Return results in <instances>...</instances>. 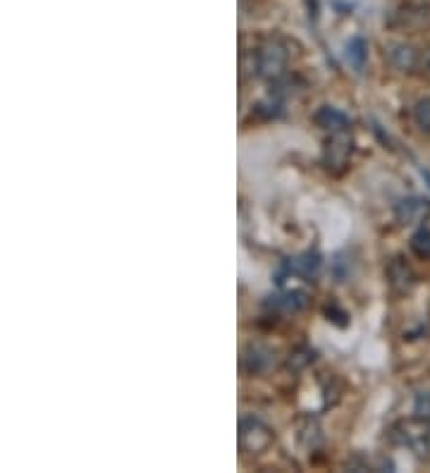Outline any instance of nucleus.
Returning a JSON list of instances; mask_svg holds the SVG:
<instances>
[{
	"label": "nucleus",
	"mask_w": 430,
	"mask_h": 473,
	"mask_svg": "<svg viewBox=\"0 0 430 473\" xmlns=\"http://www.w3.org/2000/svg\"><path fill=\"white\" fill-rule=\"evenodd\" d=\"M270 442H272V430L263 420L242 418V423H239V447H242V452L256 455V452L268 450Z\"/></svg>",
	"instance_id": "1"
},
{
	"label": "nucleus",
	"mask_w": 430,
	"mask_h": 473,
	"mask_svg": "<svg viewBox=\"0 0 430 473\" xmlns=\"http://www.w3.org/2000/svg\"><path fill=\"white\" fill-rule=\"evenodd\" d=\"M351 143H354V139H351L349 129L330 131V139L325 141V156H323L325 168L332 170V173H340L351 156Z\"/></svg>",
	"instance_id": "2"
},
{
	"label": "nucleus",
	"mask_w": 430,
	"mask_h": 473,
	"mask_svg": "<svg viewBox=\"0 0 430 473\" xmlns=\"http://www.w3.org/2000/svg\"><path fill=\"white\" fill-rule=\"evenodd\" d=\"M285 65H287V50L275 41L263 43L256 53V70L265 79H277L285 72Z\"/></svg>",
	"instance_id": "3"
},
{
	"label": "nucleus",
	"mask_w": 430,
	"mask_h": 473,
	"mask_svg": "<svg viewBox=\"0 0 430 473\" xmlns=\"http://www.w3.org/2000/svg\"><path fill=\"white\" fill-rule=\"evenodd\" d=\"M395 213L402 225H419L430 215V203L426 199H407L397 203Z\"/></svg>",
	"instance_id": "4"
},
{
	"label": "nucleus",
	"mask_w": 430,
	"mask_h": 473,
	"mask_svg": "<svg viewBox=\"0 0 430 473\" xmlns=\"http://www.w3.org/2000/svg\"><path fill=\"white\" fill-rule=\"evenodd\" d=\"M387 278H390V285H392L397 292H407V289L414 285V275L402 259H395L392 263H390Z\"/></svg>",
	"instance_id": "5"
},
{
	"label": "nucleus",
	"mask_w": 430,
	"mask_h": 473,
	"mask_svg": "<svg viewBox=\"0 0 430 473\" xmlns=\"http://www.w3.org/2000/svg\"><path fill=\"white\" fill-rule=\"evenodd\" d=\"M316 124L328 131H340V129H349V120L347 115L340 113L337 108H321L316 115Z\"/></svg>",
	"instance_id": "6"
},
{
	"label": "nucleus",
	"mask_w": 430,
	"mask_h": 473,
	"mask_svg": "<svg viewBox=\"0 0 430 473\" xmlns=\"http://www.w3.org/2000/svg\"><path fill=\"white\" fill-rule=\"evenodd\" d=\"M387 55H390V62H392L397 70H412L416 65V53L414 48H409V45H392Z\"/></svg>",
	"instance_id": "7"
},
{
	"label": "nucleus",
	"mask_w": 430,
	"mask_h": 473,
	"mask_svg": "<svg viewBox=\"0 0 430 473\" xmlns=\"http://www.w3.org/2000/svg\"><path fill=\"white\" fill-rule=\"evenodd\" d=\"M347 58L354 70H363V62H366V43H363V38H351L347 45Z\"/></svg>",
	"instance_id": "8"
},
{
	"label": "nucleus",
	"mask_w": 430,
	"mask_h": 473,
	"mask_svg": "<svg viewBox=\"0 0 430 473\" xmlns=\"http://www.w3.org/2000/svg\"><path fill=\"white\" fill-rule=\"evenodd\" d=\"M412 251L419 256V259H430V229L426 227L416 229L412 236Z\"/></svg>",
	"instance_id": "9"
},
{
	"label": "nucleus",
	"mask_w": 430,
	"mask_h": 473,
	"mask_svg": "<svg viewBox=\"0 0 430 473\" xmlns=\"http://www.w3.org/2000/svg\"><path fill=\"white\" fill-rule=\"evenodd\" d=\"M414 120L421 129L430 131V98H423V101L416 103L414 108Z\"/></svg>",
	"instance_id": "10"
},
{
	"label": "nucleus",
	"mask_w": 430,
	"mask_h": 473,
	"mask_svg": "<svg viewBox=\"0 0 430 473\" xmlns=\"http://www.w3.org/2000/svg\"><path fill=\"white\" fill-rule=\"evenodd\" d=\"M414 413H416V418H421V420H430V390L421 392L419 397H416Z\"/></svg>",
	"instance_id": "11"
},
{
	"label": "nucleus",
	"mask_w": 430,
	"mask_h": 473,
	"mask_svg": "<svg viewBox=\"0 0 430 473\" xmlns=\"http://www.w3.org/2000/svg\"><path fill=\"white\" fill-rule=\"evenodd\" d=\"M318 263H321V261H318V256H316V254H306V256H302V259H299V261L294 263V266H297L302 273L309 275V273H314V271H316Z\"/></svg>",
	"instance_id": "12"
},
{
	"label": "nucleus",
	"mask_w": 430,
	"mask_h": 473,
	"mask_svg": "<svg viewBox=\"0 0 430 473\" xmlns=\"http://www.w3.org/2000/svg\"><path fill=\"white\" fill-rule=\"evenodd\" d=\"M423 177H426V180H428V184H430V173H426V170H423Z\"/></svg>",
	"instance_id": "13"
}]
</instances>
